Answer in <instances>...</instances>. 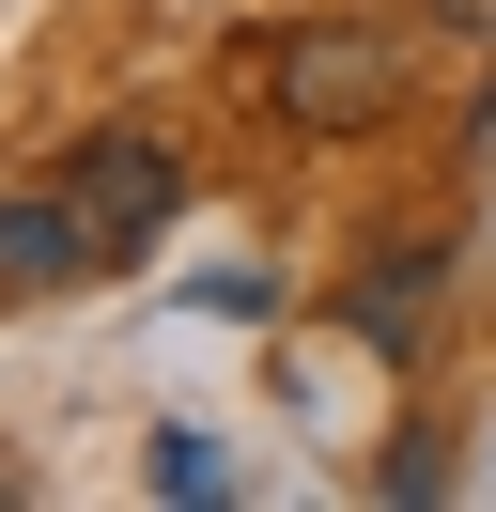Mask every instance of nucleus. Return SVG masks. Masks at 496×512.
Masks as SVG:
<instances>
[{
	"label": "nucleus",
	"instance_id": "1",
	"mask_svg": "<svg viewBox=\"0 0 496 512\" xmlns=\"http://www.w3.org/2000/svg\"><path fill=\"white\" fill-rule=\"evenodd\" d=\"M264 94L295 140H372L403 109V32L388 16H295V32H264Z\"/></svg>",
	"mask_w": 496,
	"mask_h": 512
},
{
	"label": "nucleus",
	"instance_id": "2",
	"mask_svg": "<svg viewBox=\"0 0 496 512\" xmlns=\"http://www.w3.org/2000/svg\"><path fill=\"white\" fill-rule=\"evenodd\" d=\"M47 187L78 202V249H93V264H140L155 233H171L186 171H171V140H155V125H109V140H78V156H62Z\"/></svg>",
	"mask_w": 496,
	"mask_h": 512
},
{
	"label": "nucleus",
	"instance_id": "3",
	"mask_svg": "<svg viewBox=\"0 0 496 512\" xmlns=\"http://www.w3.org/2000/svg\"><path fill=\"white\" fill-rule=\"evenodd\" d=\"M47 280H93L78 202L62 187H0V295H47Z\"/></svg>",
	"mask_w": 496,
	"mask_h": 512
},
{
	"label": "nucleus",
	"instance_id": "4",
	"mask_svg": "<svg viewBox=\"0 0 496 512\" xmlns=\"http://www.w3.org/2000/svg\"><path fill=\"white\" fill-rule=\"evenodd\" d=\"M419 295H434V264H372L357 326H372V342H419Z\"/></svg>",
	"mask_w": 496,
	"mask_h": 512
},
{
	"label": "nucleus",
	"instance_id": "5",
	"mask_svg": "<svg viewBox=\"0 0 496 512\" xmlns=\"http://www.w3.org/2000/svg\"><path fill=\"white\" fill-rule=\"evenodd\" d=\"M217 481H233L217 435H155V497H217Z\"/></svg>",
	"mask_w": 496,
	"mask_h": 512
},
{
	"label": "nucleus",
	"instance_id": "6",
	"mask_svg": "<svg viewBox=\"0 0 496 512\" xmlns=\"http://www.w3.org/2000/svg\"><path fill=\"white\" fill-rule=\"evenodd\" d=\"M434 32H450V47H496V0H434Z\"/></svg>",
	"mask_w": 496,
	"mask_h": 512
}]
</instances>
